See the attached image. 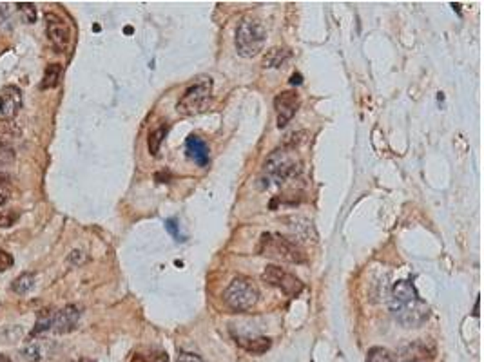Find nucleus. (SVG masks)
<instances>
[{"label": "nucleus", "mask_w": 484, "mask_h": 362, "mask_svg": "<svg viewBox=\"0 0 484 362\" xmlns=\"http://www.w3.org/2000/svg\"><path fill=\"white\" fill-rule=\"evenodd\" d=\"M426 353H428L426 346L421 344V342H416V344H410V346L403 351V355H401V362H417V361H421V358H424V355Z\"/></svg>", "instance_id": "nucleus-19"}, {"label": "nucleus", "mask_w": 484, "mask_h": 362, "mask_svg": "<svg viewBox=\"0 0 484 362\" xmlns=\"http://www.w3.org/2000/svg\"><path fill=\"white\" fill-rule=\"evenodd\" d=\"M15 221H16V214L15 212L0 214V229H8V226H11Z\"/></svg>", "instance_id": "nucleus-26"}, {"label": "nucleus", "mask_w": 484, "mask_h": 362, "mask_svg": "<svg viewBox=\"0 0 484 362\" xmlns=\"http://www.w3.org/2000/svg\"><path fill=\"white\" fill-rule=\"evenodd\" d=\"M291 84H301V75H292L291 78Z\"/></svg>", "instance_id": "nucleus-31"}, {"label": "nucleus", "mask_w": 484, "mask_h": 362, "mask_svg": "<svg viewBox=\"0 0 484 362\" xmlns=\"http://www.w3.org/2000/svg\"><path fill=\"white\" fill-rule=\"evenodd\" d=\"M240 346L249 353L262 355L271 348V339L269 337H238L236 339Z\"/></svg>", "instance_id": "nucleus-13"}, {"label": "nucleus", "mask_w": 484, "mask_h": 362, "mask_svg": "<svg viewBox=\"0 0 484 362\" xmlns=\"http://www.w3.org/2000/svg\"><path fill=\"white\" fill-rule=\"evenodd\" d=\"M167 134V127H160V129H156L154 133L149 134V153L153 154V156H156L158 150H160V145L161 141H163V138H166Z\"/></svg>", "instance_id": "nucleus-22"}, {"label": "nucleus", "mask_w": 484, "mask_h": 362, "mask_svg": "<svg viewBox=\"0 0 484 362\" xmlns=\"http://www.w3.org/2000/svg\"><path fill=\"white\" fill-rule=\"evenodd\" d=\"M390 312L403 328H421L430 317V306L419 297L416 286L401 279L392 286Z\"/></svg>", "instance_id": "nucleus-1"}, {"label": "nucleus", "mask_w": 484, "mask_h": 362, "mask_svg": "<svg viewBox=\"0 0 484 362\" xmlns=\"http://www.w3.org/2000/svg\"><path fill=\"white\" fill-rule=\"evenodd\" d=\"M53 317H55V314H53L51 310L38 312L37 322H35V328H33V331H31V337H35V335L49 330V328H51V324H53Z\"/></svg>", "instance_id": "nucleus-21"}, {"label": "nucleus", "mask_w": 484, "mask_h": 362, "mask_svg": "<svg viewBox=\"0 0 484 362\" xmlns=\"http://www.w3.org/2000/svg\"><path fill=\"white\" fill-rule=\"evenodd\" d=\"M262 279L271 286H274V288L281 290L283 294L289 295V297H296V295L301 294L303 290V283L296 275H292L291 272L281 268V266L269 265L263 270Z\"/></svg>", "instance_id": "nucleus-7"}, {"label": "nucleus", "mask_w": 484, "mask_h": 362, "mask_svg": "<svg viewBox=\"0 0 484 362\" xmlns=\"http://www.w3.org/2000/svg\"><path fill=\"white\" fill-rule=\"evenodd\" d=\"M276 113H278V127L283 129L292 118L296 116L299 109V97L296 91H283L274 100Z\"/></svg>", "instance_id": "nucleus-9"}, {"label": "nucleus", "mask_w": 484, "mask_h": 362, "mask_svg": "<svg viewBox=\"0 0 484 362\" xmlns=\"http://www.w3.org/2000/svg\"><path fill=\"white\" fill-rule=\"evenodd\" d=\"M8 199H9V192L4 189V187L0 185V207L6 205V203H8Z\"/></svg>", "instance_id": "nucleus-30"}, {"label": "nucleus", "mask_w": 484, "mask_h": 362, "mask_svg": "<svg viewBox=\"0 0 484 362\" xmlns=\"http://www.w3.org/2000/svg\"><path fill=\"white\" fill-rule=\"evenodd\" d=\"M9 9H8V6L6 4H0V24L4 26V24H8L9 22Z\"/></svg>", "instance_id": "nucleus-29"}, {"label": "nucleus", "mask_w": 484, "mask_h": 362, "mask_svg": "<svg viewBox=\"0 0 484 362\" xmlns=\"http://www.w3.org/2000/svg\"><path fill=\"white\" fill-rule=\"evenodd\" d=\"M62 77V65L60 64H49L44 71L41 89H55L60 82Z\"/></svg>", "instance_id": "nucleus-15"}, {"label": "nucleus", "mask_w": 484, "mask_h": 362, "mask_svg": "<svg viewBox=\"0 0 484 362\" xmlns=\"http://www.w3.org/2000/svg\"><path fill=\"white\" fill-rule=\"evenodd\" d=\"M262 252L263 256L276 258L279 261L296 263V265H301V263L307 261V256L301 250V246L298 243L291 241L289 238H283L279 234H263Z\"/></svg>", "instance_id": "nucleus-5"}, {"label": "nucleus", "mask_w": 484, "mask_h": 362, "mask_svg": "<svg viewBox=\"0 0 484 362\" xmlns=\"http://www.w3.org/2000/svg\"><path fill=\"white\" fill-rule=\"evenodd\" d=\"M33 286H35V274L24 272V274H21L15 279V281H13L11 290L15 292V294L26 295L29 290H33Z\"/></svg>", "instance_id": "nucleus-17"}, {"label": "nucleus", "mask_w": 484, "mask_h": 362, "mask_svg": "<svg viewBox=\"0 0 484 362\" xmlns=\"http://www.w3.org/2000/svg\"><path fill=\"white\" fill-rule=\"evenodd\" d=\"M185 149L190 160L200 167H207L209 163V145L200 136H189L185 141Z\"/></svg>", "instance_id": "nucleus-12"}, {"label": "nucleus", "mask_w": 484, "mask_h": 362, "mask_svg": "<svg viewBox=\"0 0 484 362\" xmlns=\"http://www.w3.org/2000/svg\"><path fill=\"white\" fill-rule=\"evenodd\" d=\"M210 94H213L210 77H198L193 85L185 89V93L178 102L176 111L182 116H194V114L203 113L210 102Z\"/></svg>", "instance_id": "nucleus-4"}, {"label": "nucleus", "mask_w": 484, "mask_h": 362, "mask_svg": "<svg viewBox=\"0 0 484 362\" xmlns=\"http://www.w3.org/2000/svg\"><path fill=\"white\" fill-rule=\"evenodd\" d=\"M131 362H169V357H167L166 351L161 350H144L136 351Z\"/></svg>", "instance_id": "nucleus-16"}, {"label": "nucleus", "mask_w": 484, "mask_h": 362, "mask_svg": "<svg viewBox=\"0 0 484 362\" xmlns=\"http://www.w3.org/2000/svg\"><path fill=\"white\" fill-rule=\"evenodd\" d=\"M15 8L22 22H26V24H35L37 22V8H35V4H31V2H16Z\"/></svg>", "instance_id": "nucleus-18"}, {"label": "nucleus", "mask_w": 484, "mask_h": 362, "mask_svg": "<svg viewBox=\"0 0 484 362\" xmlns=\"http://www.w3.org/2000/svg\"><path fill=\"white\" fill-rule=\"evenodd\" d=\"M13 256L11 253L4 252V250H0V272H6V270H9L13 266Z\"/></svg>", "instance_id": "nucleus-24"}, {"label": "nucleus", "mask_w": 484, "mask_h": 362, "mask_svg": "<svg viewBox=\"0 0 484 362\" xmlns=\"http://www.w3.org/2000/svg\"><path fill=\"white\" fill-rule=\"evenodd\" d=\"M258 290L247 278H235L232 283L227 286L223 299H225L227 306L232 308L235 312H249L252 310L258 302Z\"/></svg>", "instance_id": "nucleus-6"}, {"label": "nucleus", "mask_w": 484, "mask_h": 362, "mask_svg": "<svg viewBox=\"0 0 484 362\" xmlns=\"http://www.w3.org/2000/svg\"><path fill=\"white\" fill-rule=\"evenodd\" d=\"M13 161H15V150L8 143L0 141V169L11 165Z\"/></svg>", "instance_id": "nucleus-23"}, {"label": "nucleus", "mask_w": 484, "mask_h": 362, "mask_svg": "<svg viewBox=\"0 0 484 362\" xmlns=\"http://www.w3.org/2000/svg\"><path fill=\"white\" fill-rule=\"evenodd\" d=\"M0 362H11V358L6 357V355H0Z\"/></svg>", "instance_id": "nucleus-32"}, {"label": "nucleus", "mask_w": 484, "mask_h": 362, "mask_svg": "<svg viewBox=\"0 0 484 362\" xmlns=\"http://www.w3.org/2000/svg\"><path fill=\"white\" fill-rule=\"evenodd\" d=\"M22 109V91L16 85H6L0 91V116L11 120Z\"/></svg>", "instance_id": "nucleus-10"}, {"label": "nucleus", "mask_w": 484, "mask_h": 362, "mask_svg": "<svg viewBox=\"0 0 484 362\" xmlns=\"http://www.w3.org/2000/svg\"><path fill=\"white\" fill-rule=\"evenodd\" d=\"M176 362H205V361H203V358L196 353H190V351H182V353L178 355Z\"/></svg>", "instance_id": "nucleus-27"}, {"label": "nucleus", "mask_w": 484, "mask_h": 362, "mask_svg": "<svg viewBox=\"0 0 484 362\" xmlns=\"http://www.w3.org/2000/svg\"><path fill=\"white\" fill-rule=\"evenodd\" d=\"M166 229L169 230V234L173 236L176 241H183L182 239V236H180V230H178V223H176V219H167L166 221Z\"/></svg>", "instance_id": "nucleus-25"}, {"label": "nucleus", "mask_w": 484, "mask_h": 362, "mask_svg": "<svg viewBox=\"0 0 484 362\" xmlns=\"http://www.w3.org/2000/svg\"><path fill=\"white\" fill-rule=\"evenodd\" d=\"M267 42V31L262 22L252 21V18H243L236 28L235 44L236 51L243 58H254L256 55L263 51Z\"/></svg>", "instance_id": "nucleus-3"}, {"label": "nucleus", "mask_w": 484, "mask_h": 362, "mask_svg": "<svg viewBox=\"0 0 484 362\" xmlns=\"http://www.w3.org/2000/svg\"><path fill=\"white\" fill-rule=\"evenodd\" d=\"M45 31H48V38L53 48L58 53L68 51L69 45H71V29L60 16L55 15V13H48L45 15Z\"/></svg>", "instance_id": "nucleus-8"}, {"label": "nucleus", "mask_w": 484, "mask_h": 362, "mask_svg": "<svg viewBox=\"0 0 484 362\" xmlns=\"http://www.w3.org/2000/svg\"><path fill=\"white\" fill-rule=\"evenodd\" d=\"M22 355H24L26 361H29V362H35V361H38V358H41V353H38V348L37 346L26 348V350L22 351Z\"/></svg>", "instance_id": "nucleus-28"}, {"label": "nucleus", "mask_w": 484, "mask_h": 362, "mask_svg": "<svg viewBox=\"0 0 484 362\" xmlns=\"http://www.w3.org/2000/svg\"><path fill=\"white\" fill-rule=\"evenodd\" d=\"M292 149L274 150L271 156L267 158L265 165H263V172L259 176V189H269L271 185H283L286 181L296 180L301 172V163L298 158L294 156Z\"/></svg>", "instance_id": "nucleus-2"}, {"label": "nucleus", "mask_w": 484, "mask_h": 362, "mask_svg": "<svg viewBox=\"0 0 484 362\" xmlns=\"http://www.w3.org/2000/svg\"><path fill=\"white\" fill-rule=\"evenodd\" d=\"M78 321H80V310H78V306L68 305L65 308H62L60 312L55 314L51 328L55 334L60 335L69 334V331H73L75 328H77Z\"/></svg>", "instance_id": "nucleus-11"}, {"label": "nucleus", "mask_w": 484, "mask_h": 362, "mask_svg": "<svg viewBox=\"0 0 484 362\" xmlns=\"http://www.w3.org/2000/svg\"><path fill=\"white\" fill-rule=\"evenodd\" d=\"M365 362H397L396 355L392 353L390 350L381 346H374L368 350L367 353V361Z\"/></svg>", "instance_id": "nucleus-20"}, {"label": "nucleus", "mask_w": 484, "mask_h": 362, "mask_svg": "<svg viewBox=\"0 0 484 362\" xmlns=\"http://www.w3.org/2000/svg\"><path fill=\"white\" fill-rule=\"evenodd\" d=\"M291 58V51L285 48H272L265 53L263 57V67L267 69H278Z\"/></svg>", "instance_id": "nucleus-14"}]
</instances>
